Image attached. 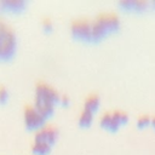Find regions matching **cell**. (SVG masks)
I'll return each mask as SVG.
<instances>
[{
    "label": "cell",
    "instance_id": "15",
    "mask_svg": "<svg viewBox=\"0 0 155 155\" xmlns=\"http://www.w3.org/2000/svg\"><path fill=\"white\" fill-rule=\"evenodd\" d=\"M8 97V91L6 90V87L0 86V102H5Z\"/></svg>",
    "mask_w": 155,
    "mask_h": 155
},
{
    "label": "cell",
    "instance_id": "3",
    "mask_svg": "<svg viewBox=\"0 0 155 155\" xmlns=\"http://www.w3.org/2000/svg\"><path fill=\"white\" fill-rule=\"evenodd\" d=\"M36 99H42V101H48L51 103H57L59 102L61 97L59 93L48 84L40 81L36 85Z\"/></svg>",
    "mask_w": 155,
    "mask_h": 155
},
{
    "label": "cell",
    "instance_id": "9",
    "mask_svg": "<svg viewBox=\"0 0 155 155\" xmlns=\"http://www.w3.org/2000/svg\"><path fill=\"white\" fill-rule=\"evenodd\" d=\"M99 105V97L98 94H90L88 97H86L85 99V109L93 111L97 109V107Z\"/></svg>",
    "mask_w": 155,
    "mask_h": 155
},
{
    "label": "cell",
    "instance_id": "16",
    "mask_svg": "<svg viewBox=\"0 0 155 155\" xmlns=\"http://www.w3.org/2000/svg\"><path fill=\"white\" fill-rule=\"evenodd\" d=\"M42 25H44L45 29H51V28H52V22H51V19H50V18H45V19L42 21Z\"/></svg>",
    "mask_w": 155,
    "mask_h": 155
},
{
    "label": "cell",
    "instance_id": "1",
    "mask_svg": "<svg viewBox=\"0 0 155 155\" xmlns=\"http://www.w3.org/2000/svg\"><path fill=\"white\" fill-rule=\"evenodd\" d=\"M119 27V17L115 13H102L91 23V38L99 39L107 31L115 30Z\"/></svg>",
    "mask_w": 155,
    "mask_h": 155
},
{
    "label": "cell",
    "instance_id": "8",
    "mask_svg": "<svg viewBox=\"0 0 155 155\" xmlns=\"http://www.w3.org/2000/svg\"><path fill=\"white\" fill-rule=\"evenodd\" d=\"M127 121V114L122 110H115L113 113V119H111V125H110V130H116L119 127V125L124 124Z\"/></svg>",
    "mask_w": 155,
    "mask_h": 155
},
{
    "label": "cell",
    "instance_id": "10",
    "mask_svg": "<svg viewBox=\"0 0 155 155\" xmlns=\"http://www.w3.org/2000/svg\"><path fill=\"white\" fill-rule=\"evenodd\" d=\"M51 149V145L47 144V143H41V142H34L33 147H31V150L34 154H38V155H45L50 151Z\"/></svg>",
    "mask_w": 155,
    "mask_h": 155
},
{
    "label": "cell",
    "instance_id": "13",
    "mask_svg": "<svg viewBox=\"0 0 155 155\" xmlns=\"http://www.w3.org/2000/svg\"><path fill=\"white\" fill-rule=\"evenodd\" d=\"M111 119H113V114H111V113H109V111L103 113V114H102V117H101V124H102V126L110 128Z\"/></svg>",
    "mask_w": 155,
    "mask_h": 155
},
{
    "label": "cell",
    "instance_id": "17",
    "mask_svg": "<svg viewBox=\"0 0 155 155\" xmlns=\"http://www.w3.org/2000/svg\"><path fill=\"white\" fill-rule=\"evenodd\" d=\"M59 102H61L62 104H67V103L69 102V98H68V96H67V94H63V96L61 97V99H59Z\"/></svg>",
    "mask_w": 155,
    "mask_h": 155
},
{
    "label": "cell",
    "instance_id": "14",
    "mask_svg": "<svg viewBox=\"0 0 155 155\" xmlns=\"http://www.w3.org/2000/svg\"><path fill=\"white\" fill-rule=\"evenodd\" d=\"M150 121H151V120H150V117H149L148 115H142V116H139V119H138V125L142 127V126L148 125Z\"/></svg>",
    "mask_w": 155,
    "mask_h": 155
},
{
    "label": "cell",
    "instance_id": "4",
    "mask_svg": "<svg viewBox=\"0 0 155 155\" xmlns=\"http://www.w3.org/2000/svg\"><path fill=\"white\" fill-rule=\"evenodd\" d=\"M24 120L29 128L42 127L45 122V116L40 114V111L35 108V105H25L24 108Z\"/></svg>",
    "mask_w": 155,
    "mask_h": 155
},
{
    "label": "cell",
    "instance_id": "11",
    "mask_svg": "<svg viewBox=\"0 0 155 155\" xmlns=\"http://www.w3.org/2000/svg\"><path fill=\"white\" fill-rule=\"evenodd\" d=\"M91 121H92V111L84 109L79 117V124L81 126H88L91 124Z\"/></svg>",
    "mask_w": 155,
    "mask_h": 155
},
{
    "label": "cell",
    "instance_id": "5",
    "mask_svg": "<svg viewBox=\"0 0 155 155\" xmlns=\"http://www.w3.org/2000/svg\"><path fill=\"white\" fill-rule=\"evenodd\" d=\"M58 136V130L53 125H44L36 133H35V142L52 144Z\"/></svg>",
    "mask_w": 155,
    "mask_h": 155
},
{
    "label": "cell",
    "instance_id": "7",
    "mask_svg": "<svg viewBox=\"0 0 155 155\" xmlns=\"http://www.w3.org/2000/svg\"><path fill=\"white\" fill-rule=\"evenodd\" d=\"M53 103L48 102V101H42V99H35V108L40 111V114L42 116H48L52 114L53 111Z\"/></svg>",
    "mask_w": 155,
    "mask_h": 155
},
{
    "label": "cell",
    "instance_id": "6",
    "mask_svg": "<svg viewBox=\"0 0 155 155\" xmlns=\"http://www.w3.org/2000/svg\"><path fill=\"white\" fill-rule=\"evenodd\" d=\"M71 33L76 38L92 39L91 38V22L87 19H75L71 23Z\"/></svg>",
    "mask_w": 155,
    "mask_h": 155
},
{
    "label": "cell",
    "instance_id": "2",
    "mask_svg": "<svg viewBox=\"0 0 155 155\" xmlns=\"http://www.w3.org/2000/svg\"><path fill=\"white\" fill-rule=\"evenodd\" d=\"M16 40L13 31L5 23L0 22V58H8L15 52Z\"/></svg>",
    "mask_w": 155,
    "mask_h": 155
},
{
    "label": "cell",
    "instance_id": "18",
    "mask_svg": "<svg viewBox=\"0 0 155 155\" xmlns=\"http://www.w3.org/2000/svg\"><path fill=\"white\" fill-rule=\"evenodd\" d=\"M151 122H153V125H154V127H155V117H153V120H151Z\"/></svg>",
    "mask_w": 155,
    "mask_h": 155
},
{
    "label": "cell",
    "instance_id": "12",
    "mask_svg": "<svg viewBox=\"0 0 155 155\" xmlns=\"http://www.w3.org/2000/svg\"><path fill=\"white\" fill-rule=\"evenodd\" d=\"M2 5L6 6V7H8V8L17 10V8H21L23 6V1L22 0H5L2 2Z\"/></svg>",
    "mask_w": 155,
    "mask_h": 155
}]
</instances>
